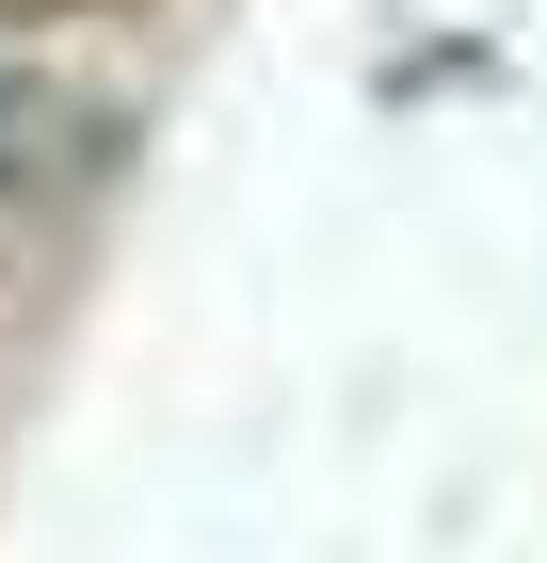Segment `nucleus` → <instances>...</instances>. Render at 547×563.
Segmentation results:
<instances>
[{
    "label": "nucleus",
    "instance_id": "f257e3e1",
    "mask_svg": "<svg viewBox=\"0 0 547 563\" xmlns=\"http://www.w3.org/2000/svg\"><path fill=\"white\" fill-rule=\"evenodd\" d=\"M17 16H81V0H17Z\"/></svg>",
    "mask_w": 547,
    "mask_h": 563
}]
</instances>
